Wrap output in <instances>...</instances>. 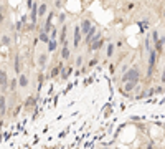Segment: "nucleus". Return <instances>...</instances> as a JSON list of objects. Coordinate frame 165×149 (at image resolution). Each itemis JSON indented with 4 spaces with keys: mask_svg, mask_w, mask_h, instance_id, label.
<instances>
[{
    "mask_svg": "<svg viewBox=\"0 0 165 149\" xmlns=\"http://www.w3.org/2000/svg\"><path fill=\"white\" fill-rule=\"evenodd\" d=\"M70 55H71V48H70V43H63L61 45V58L63 60H68L70 58Z\"/></svg>",
    "mask_w": 165,
    "mask_h": 149,
    "instance_id": "0eeeda50",
    "label": "nucleus"
},
{
    "mask_svg": "<svg viewBox=\"0 0 165 149\" xmlns=\"http://www.w3.org/2000/svg\"><path fill=\"white\" fill-rule=\"evenodd\" d=\"M0 42H2L3 46L10 48V46H12V33H2V38H0Z\"/></svg>",
    "mask_w": 165,
    "mask_h": 149,
    "instance_id": "6e6552de",
    "label": "nucleus"
},
{
    "mask_svg": "<svg viewBox=\"0 0 165 149\" xmlns=\"http://www.w3.org/2000/svg\"><path fill=\"white\" fill-rule=\"evenodd\" d=\"M58 40H48V43H46V51L48 53H51V51H55L56 48H58Z\"/></svg>",
    "mask_w": 165,
    "mask_h": 149,
    "instance_id": "1a4fd4ad",
    "label": "nucleus"
},
{
    "mask_svg": "<svg viewBox=\"0 0 165 149\" xmlns=\"http://www.w3.org/2000/svg\"><path fill=\"white\" fill-rule=\"evenodd\" d=\"M82 61H84V56L79 55V56L76 58V66H81V65H82Z\"/></svg>",
    "mask_w": 165,
    "mask_h": 149,
    "instance_id": "ddd939ff",
    "label": "nucleus"
},
{
    "mask_svg": "<svg viewBox=\"0 0 165 149\" xmlns=\"http://www.w3.org/2000/svg\"><path fill=\"white\" fill-rule=\"evenodd\" d=\"M8 83H10V78H8V73L5 70H0V88L5 91L8 88Z\"/></svg>",
    "mask_w": 165,
    "mask_h": 149,
    "instance_id": "423d86ee",
    "label": "nucleus"
},
{
    "mask_svg": "<svg viewBox=\"0 0 165 149\" xmlns=\"http://www.w3.org/2000/svg\"><path fill=\"white\" fill-rule=\"evenodd\" d=\"M48 58H50V53H48L46 50H43L41 53L38 55V58H36L38 68H40V70H45V68H46V63H48Z\"/></svg>",
    "mask_w": 165,
    "mask_h": 149,
    "instance_id": "7ed1b4c3",
    "label": "nucleus"
},
{
    "mask_svg": "<svg viewBox=\"0 0 165 149\" xmlns=\"http://www.w3.org/2000/svg\"><path fill=\"white\" fill-rule=\"evenodd\" d=\"M7 111V96L0 94V114H5Z\"/></svg>",
    "mask_w": 165,
    "mask_h": 149,
    "instance_id": "9b49d317",
    "label": "nucleus"
},
{
    "mask_svg": "<svg viewBox=\"0 0 165 149\" xmlns=\"http://www.w3.org/2000/svg\"><path fill=\"white\" fill-rule=\"evenodd\" d=\"M18 83H20V88H27L28 86V76L25 73H18Z\"/></svg>",
    "mask_w": 165,
    "mask_h": 149,
    "instance_id": "9d476101",
    "label": "nucleus"
},
{
    "mask_svg": "<svg viewBox=\"0 0 165 149\" xmlns=\"http://www.w3.org/2000/svg\"><path fill=\"white\" fill-rule=\"evenodd\" d=\"M38 20H41V18H45V15L48 12H50V5H48V2L46 0H43V2L38 3Z\"/></svg>",
    "mask_w": 165,
    "mask_h": 149,
    "instance_id": "20e7f679",
    "label": "nucleus"
},
{
    "mask_svg": "<svg viewBox=\"0 0 165 149\" xmlns=\"http://www.w3.org/2000/svg\"><path fill=\"white\" fill-rule=\"evenodd\" d=\"M139 76H140L139 66H132V68H130L127 73H125L124 81H125V83H137V81H139Z\"/></svg>",
    "mask_w": 165,
    "mask_h": 149,
    "instance_id": "f257e3e1",
    "label": "nucleus"
},
{
    "mask_svg": "<svg viewBox=\"0 0 165 149\" xmlns=\"http://www.w3.org/2000/svg\"><path fill=\"white\" fill-rule=\"evenodd\" d=\"M114 45H112V43H109V45H108V58H111V55H112L114 53Z\"/></svg>",
    "mask_w": 165,
    "mask_h": 149,
    "instance_id": "f8f14e48",
    "label": "nucleus"
},
{
    "mask_svg": "<svg viewBox=\"0 0 165 149\" xmlns=\"http://www.w3.org/2000/svg\"><path fill=\"white\" fill-rule=\"evenodd\" d=\"M162 81L165 83V68H163V76H162Z\"/></svg>",
    "mask_w": 165,
    "mask_h": 149,
    "instance_id": "4468645a",
    "label": "nucleus"
},
{
    "mask_svg": "<svg viewBox=\"0 0 165 149\" xmlns=\"http://www.w3.org/2000/svg\"><path fill=\"white\" fill-rule=\"evenodd\" d=\"M81 38H82V33L79 30V23H76L74 25V33H73V48H79Z\"/></svg>",
    "mask_w": 165,
    "mask_h": 149,
    "instance_id": "f03ea898",
    "label": "nucleus"
},
{
    "mask_svg": "<svg viewBox=\"0 0 165 149\" xmlns=\"http://www.w3.org/2000/svg\"><path fill=\"white\" fill-rule=\"evenodd\" d=\"M93 28V25H91V20L89 18H82V20L79 22V30H81V33H82V37H86L89 33V30Z\"/></svg>",
    "mask_w": 165,
    "mask_h": 149,
    "instance_id": "39448f33",
    "label": "nucleus"
}]
</instances>
